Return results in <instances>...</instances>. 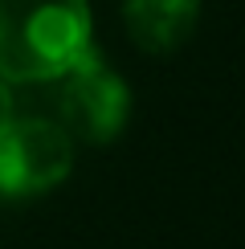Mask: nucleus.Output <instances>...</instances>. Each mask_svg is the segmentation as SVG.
Segmentation results:
<instances>
[{"label":"nucleus","instance_id":"f257e3e1","mask_svg":"<svg viewBox=\"0 0 245 249\" xmlns=\"http://www.w3.org/2000/svg\"><path fill=\"white\" fill-rule=\"evenodd\" d=\"M90 53V0H0V78L57 82Z\"/></svg>","mask_w":245,"mask_h":249},{"label":"nucleus","instance_id":"f03ea898","mask_svg":"<svg viewBox=\"0 0 245 249\" xmlns=\"http://www.w3.org/2000/svg\"><path fill=\"white\" fill-rule=\"evenodd\" d=\"M131 119V90L94 49L57 78V127L74 143H115Z\"/></svg>","mask_w":245,"mask_h":249},{"label":"nucleus","instance_id":"7ed1b4c3","mask_svg":"<svg viewBox=\"0 0 245 249\" xmlns=\"http://www.w3.org/2000/svg\"><path fill=\"white\" fill-rule=\"evenodd\" d=\"M74 172V139L57 119H13L0 131V200H33Z\"/></svg>","mask_w":245,"mask_h":249},{"label":"nucleus","instance_id":"20e7f679","mask_svg":"<svg viewBox=\"0 0 245 249\" xmlns=\"http://www.w3.org/2000/svg\"><path fill=\"white\" fill-rule=\"evenodd\" d=\"M122 25L143 53H176L200 25V0H122Z\"/></svg>","mask_w":245,"mask_h":249},{"label":"nucleus","instance_id":"39448f33","mask_svg":"<svg viewBox=\"0 0 245 249\" xmlns=\"http://www.w3.org/2000/svg\"><path fill=\"white\" fill-rule=\"evenodd\" d=\"M13 119H17V115H13V86L0 78V131H4Z\"/></svg>","mask_w":245,"mask_h":249}]
</instances>
